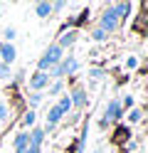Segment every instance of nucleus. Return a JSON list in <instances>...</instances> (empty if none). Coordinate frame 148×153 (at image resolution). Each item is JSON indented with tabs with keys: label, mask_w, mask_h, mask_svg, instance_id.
Returning <instances> with one entry per match:
<instances>
[{
	"label": "nucleus",
	"mask_w": 148,
	"mask_h": 153,
	"mask_svg": "<svg viewBox=\"0 0 148 153\" xmlns=\"http://www.w3.org/2000/svg\"><path fill=\"white\" fill-rule=\"evenodd\" d=\"M62 119H64V116L59 114V109H57V106H52V109L47 111V126H45L42 131H45V133H52V131H54V126H57V123L62 121Z\"/></svg>",
	"instance_id": "6e6552de"
},
{
	"label": "nucleus",
	"mask_w": 148,
	"mask_h": 153,
	"mask_svg": "<svg viewBox=\"0 0 148 153\" xmlns=\"http://www.w3.org/2000/svg\"><path fill=\"white\" fill-rule=\"evenodd\" d=\"M86 17H89V10H82V13H79L77 17H72V20H69V27H77L79 22H84Z\"/></svg>",
	"instance_id": "a211bd4d"
},
{
	"label": "nucleus",
	"mask_w": 148,
	"mask_h": 153,
	"mask_svg": "<svg viewBox=\"0 0 148 153\" xmlns=\"http://www.w3.org/2000/svg\"><path fill=\"white\" fill-rule=\"evenodd\" d=\"M62 89H64V82H62V79H57V82L52 84V87H49V94H59Z\"/></svg>",
	"instance_id": "aec40b11"
},
{
	"label": "nucleus",
	"mask_w": 148,
	"mask_h": 153,
	"mask_svg": "<svg viewBox=\"0 0 148 153\" xmlns=\"http://www.w3.org/2000/svg\"><path fill=\"white\" fill-rule=\"evenodd\" d=\"M5 119H7V106L0 101V121H5Z\"/></svg>",
	"instance_id": "a878e982"
},
{
	"label": "nucleus",
	"mask_w": 148,
	"mask_h": 153,
	"mask_svg": "<svg viewBox=\"0 0 148 153\" xmlns=\"http://www.w3.org/2000/svg\"><path fill=\"white\" fill-rule=\"evenodd\" d=\"M15 153H20V151H27V146H30V138H27V131H22V133H17L15 136Z\"/></svg>",
	"instance_id": "f8f14e48"
},
{
	"label": "nucleus",
	"mask_w": 148,
	"mask_h": 153,
	"mask_svg": "<svg viewBox=\"0 0 148 153\" xmlns=\"http://www.w3.org/2000/svg\"><path fill=\"white\" fill-rule=\"evenodd\" d=\"M91 40H94V42H106V40H109V32H104L101 27H96V30L91 32Z\"/></svg>",
	"instance_id": "dca6fc26"
},
{
	"label": "nucleus",
	"mask_w": 148,
	"mask_h": 153,
	"mask_svg": "<svg viewBox=\"0 0 148 153\" xmlns=\"http://www.w3.org/2000/svg\"><path fill=\"white\" fill-rule=\"evenodd\" d=\"M77 35H79L77 30H64L62 35H59V42H57V45L62 47V50H67V47H72V45L77 42Z\"/></svg>",
	"instance_id": "9d476101"
},
{
	"label": "nucleus",
	"mask_w": 148,
	"mask_h": 153,
	"mask_svg": "<svg viewBox=\"0 0 148 153\" xmlns=\"http://www.w3.org/2000/svg\"><path fill=\"white\" fill-rule=\"evenodd\" d=\"M57 67H59V72H62V76H67V74H74V72L79 69V62H77L74 54H64L62 62H59Z\"/></svg>",
	"instance_id": "39448f33"
},
{
	"label": "nucleus",
	"mask_w": 148,
	"mask_h": 153,
	"mask_svg": "<svg viewBox=\"0 0 148 153\" xmlns=\"http://www.w3.org/2000/svg\"><path fill=\"white\" fill-rule=\"evenodd\" d=\"M89 76H94V79H101L104 72H101V69H89Z\"/></svg>",
	"instance_id": "bb28decb"
},
{
	"label": "nucleus",
	"mask_w": 148,
	"mask_h": 153,
	"mask_svg": "<svg viewBox=\"0 0 148 153\" xmlns=\"http://www.w3.org/2000/svg\"><path fill=\"white\" fill-rule=\"evenodd\" d=\"M15 35H17V32H15V27H7V30L3 32V37H5V42H7V45H13V40H15Z\"/></svg>",
	"instance_id": "6ab92c4d"
},
{
	"label": "nucleus",
	"mask_w": 148,
	"mask_h": 153,
	"mask_svg": "<svg viewBox=\"0 0 148 153\" xmlns=\"http://www.w3.org/2000/svg\"><path fill=\"white\" fill-rule=\"evenodd\" d=\"M67 97H69V101H72V106H79V109H82V106H86V104H89V97H86V91H84L82 87L72 89V91L67 94Z\"/></svg>",
	"instance_id": "0eeeda50"
},
{
	"label": "nucleus",
	"mask_w": 148,
	"mask_h": 153,
	"mask_svg": "<svg viewBox=\"0 0 148 153\" xmlns=\"http://www.w3.org/2000/svg\"><path fill=\"white\" fill-rule=\"evenodd\" d=\"M62 57H64V50H62V47H59L57 42L49 45L47 50H45V54L37 59V72H45V74H47L52 67H57L59 62H62Z\"/></svg>",
	"instance_id": "f257e3e1"
},
{
	"label": "nucleus",
	"mask_w": 148,
	"mask_h": 153,
	"mask_svg": "<svg viewBox=\"0 0 148 153\" xmlns=\"http://www.w3.org/2000/svg\"><path fill=\"white\" fill-rule=\"evenodd\" d=\"M35 121H37V116H35L32 109L22 114V126H25V128H35Z\"/></svg>",
	"instance_id": "4468645a"
},
{
	"label": "nucleus",
	"mask_w": 148,
	"mask_h": 153,
	"mask_svg": "<svg viewBox=\"0 0 148 153\" xmlns=\"http://www.w3.org/2000/svg\"><path fill=\"white\" fill-rule=\"evenodd\" d=\"M121 109H133V97H131V94H126V97H123Z\"/></svg>",
	"instance_id": "4be33fe9"
},
{
	"label": "nucleus",
	"mask_w": 148,
	"mask_h": 153,
	"mask_svg": "<svg viewBox=\"0 0 148 153\" xmlns=\"http://www.w3.org/2000/svg\"><path fill=\"white\" fill-rule=\"evenodd\" d=\"M111 7H114L116 17H118V22H121V20H126V17L131 15V10H133V5H131V3H114Z\"/></svg>",
	"instance_id": "9b49d317"
},
{
	"label": "nucleus",
	"mask_w": 148,
	"mask_h": 153,
	"mask_svg": "<svg viewBox=\"0 0 148 153\" xmlns=\"http://www.w3.org/2000/svg\"><path fill=\"white\" fill-rule=\"evenodd\" d=\"M35 15L37 17H49L52 15V3H35Z\"/></svg>",
	"instance_id": "ddd939ff"
},
{
	"label": "nucleus",
	"mask_w": 148,
	"mask_h": 153,
	"mask_svg": "<svg viewBox=\"0 0 148 153\" xmlns=\"http://www.w3.org/2000/svg\"><path fill=\"white\" fill-rule=\"evenodd\" d=\"M128 121H131V123L143 121V111H141V109H131V111H128Z\"/></svg>",
	"instance_id": "f3484780"
},
{
	"label": "nucleus",
	"mask_w": 148,
	"mask_h": 153,
	"mask_svg": "<svg viewBox=\"0 0 148 153\" xmlns=\"http://www.w3.org/2000/svg\"><path fill=\"white\" fill-rule=\"evenodd\" d=\"M126 151H136V141H128L126 143Z\"/></svg>",
	"instance_id": "cd10ccee"
},
{
	"label": "nucleus",
	"mask_w": 148,
	"mask_h": 153,
	"mask_svg": "<svg viewBox=\"0 0 148 153\" xmlns=\"http://www.w3.org/2000/svg\"><path fill=\"white\" fill-rule=\"evenodd\" d=\"M42 101V94H30V106H37Z\"/></svg>",
	"instance_id": "5701e85b"
},
{
	"label": "nucleus",
	"mask_w": 148,
	"mask_h": 153,
	"mask_svg": "<svg viewBox=\"0 0 148 153\" xmlns=\"http://www.w3.org/2000/svg\"><path fill=\"white\" fill-rule=\"evenodd\" d=\"M123 119V109H121V101L118 99H111L104 109V119H101V126H109V123H116Z\"/></svg>",
	"instance_id": "f03ea898"
},
{
	"label": "nucleus",
	"mask_w": 148,
	"mask_h": 153,
	"mask_svg": "<svg viewBox=\"0 0 148 153\" xmlns=\"http://www.w3.org/2000/svg\"><path fill=\"white\" fill-rule=\"evenodd\" d=\"M27 153H42L39 148H32V146H27Z\"/></svg>",
	"instance_id": "c85d7f7f"
},
{
	"label": "nucleus",
	"mask_w": 148,
	"mask_h": 153,
	"mask_svg": "<svg viewBox=\"0 0 148 153\" xmlns=\"http://www.w3.org/2000/svg\"><path fill=\"white\" fill-rule=\"evenodd\" d=\"M47 84H49V76L45 72H35V74H30V79H27V87L32 91H42Z\"/></svg>",
	"instance_id": "20e7f679"
},
{
	"label": "nucleus",
	"mask_w": 148,
	"mask_h": 153,
	"mask_svg": "<svg viewBox=\"0 0 148 153\" xmlns=\"http://www.w3.org/2000/svg\"><path fill=\"white\" fill-rule=\"evenodd\" d=\"M45 136H47V133L42 131V128H30V133H27V138H30V146H32V148H42V143H45Z\"/></svg>",
	"instance_id": "1a4fd4ad"
},
{
	"label": "nucleus",
	"mask_w": 148,
	"mask_h": 153,
	"mask_svg": "<svg viewBox=\"0 0 148 153\" xmlns=\"http://www.w3.org/2000/svg\"><path fill=\"white\" fill-rule=\"evenodd\" d=\"M64 5H67V3H62V0L52 3V13H62V10H64Z\"/></svg>",
	"instance_id": "b1692460"
},
{
	"label": "nucleus",
	"mask_w": 148,
	"mask_h": 153,
	"mask_svg": "<svg viewBox=\"0 0 148 153\" xmlns=\"http://www.w3.org/2000/svg\"><path fill=\"white\" fill-rule=\"evenodd\" d=\"M10 74H13V72H10V67L7 64H0V79H3V82L10 79Z\"/></svg>",
	"instance_id": "412c9836"
},
{
	"label": "nucleus",
	"mask_w": 148,
	"mask_h": 153,
	"mask_svg": "<svg viewBox=\"0 0 148 153\" xmlns=\"http://www.w3.org/2000/svg\"><path fill=\"white\" fill-rule=\"evenodd\" d=\"M15 57H17V50L13 45H7V42H0V64H13L15 62Z\"/></svg>",
	"instance_id": "423d86ee"
},
{
	"label": "nucleus",
	"mask_w": 148,
	"mask_h": 153,
	"mask_svg": "<svg viewBox=\"0 0 148 153\" xmlns=\"http://www.w3.org/2000/svg\"><path fill=\"white\" fill-rule=\"evenodd\" d=\"M99 27H101L104 32H114V30H118V17H116V13H114L111 5H109L106 10L101 13V17H99Z\"/></svg>",
	"instance_id": "7ed1b4c3"
},
{
	"label": "nucleus",
	"mask_w": 148,
	"mask_h": 153,
	"mask_svg": "<svg viewBox=\"0 0 148 153\" xmlns=\"http://www.w3.org/2000/svg\"><path fill=\"white\" fill-rule=\"evenodd\" d=\"M57 109H59V114H69V109H72V101H69V97L67 94H62V99H59V104H57Z\"/></svg>",
	"instance_id": "2eb2a0df"
},
{
	"label": "nucleus",
	"mask_w": 148,
	"mask_h": 153,
	"mask_svg": "<svg viewBox=\"0 0 148 153\" xmlns=\"http://www.w3.org/2000/svg\"><path fill=\"white\" fill-rule=\"evenodd\" d=\"M94 153H101V151H94Z\"/></svg>",
	"instance_id": "c756f323"
},
{
	"label": "nucleus",
	"mask_w": 148,
	"mask_h": 153,
	"mask_svg": "<svg viewBox=\"0 0 148 153\" xmlns=\"http://www.w3.org/2000/svg\"><path fill=\"white\" fill-rule=\"evenodd\" d=\"M136 67H138V59L136 57H128L126 59V69H136Z\"/></svg>",
	"instance_id": "393cba45"
}]
</instances>
